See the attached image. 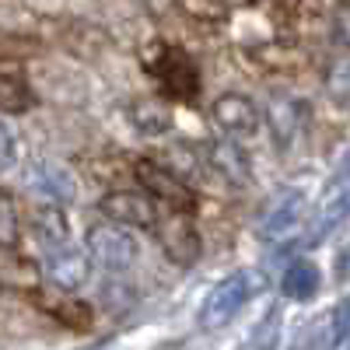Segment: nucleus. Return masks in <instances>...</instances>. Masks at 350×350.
<instances>
[{
	"label": "nucleus",
	"mask_w": 350,
	"mask_h": 350,
	"mask_svg": "<svg viewBox=\"0 0 350 350\" xmlns=\"http://www.w3.org/2000/svg\"><path fill=\"white\" fill-rule=\"evenodd\" d=\"M214 123L221 133H228V140H242V137H252L259 130L262 116H259L252 98L231 92V95H221L214 102Z\"/></svg>",
	"instance_id": "obj_7"
},
{
	"label": "nucleus",
	"mask_w": 350,
	"mask_h": 350,
	"mask_svg": "<svg viewBox=\"0 0 350 350\" xmlns=\"http://www.w3.org/2000/svg\"><path fill=\"white\" fill-rule=\"evenodd\" d=\"M133 123H137L144 133H165V130L172 126V116H168V109L158 105V102H140V105L133 109Z\"/></svg>",
	"instance_id": "obj_16"
},
{
	"label": "nucleus",
	"mask_w": 350,
	"mask_h": 350,
	"mask_svg": "<svg viewBox=\"0 0 350 350\" xmlns=\"http://www.w3.org/2000/svg\"><path fill=\"white\" fill-rule=\"evenodd\" d=\"M32 231L46 249H64L67 245V217H64L60 207H53V203H46V207H39L32 214Z\"/></svg>",
	"instance_id": "obj_14"
},
{
	"label": "nucleus",
	"mask_w": 350,
	"mask_h": 350,
	"mask_svg": "<svg viewBox=\"0 0 350 350\" xmlns=\"http://www.w3.org/2000/svg\"><path fill=\"white\" fill-rule=\"evenodd\" d=\"M301 214H305L301 193H284L277 207H270L267 217H262V239H270L277 245L287 242V239H295L301 231Z\"/></svg>",
	"instance_id": "obj_8"
},
{
	"label": "nucleus",
	"mask_w": 350,
	"mask_h": 350,
	"mask_svg": "<svg viewBox=\"0 0 350 350\" xmlns=\"http://www.w3.org/2000/svg\"><path fill=\"white\" fill-rule=\"evenodd\" d=\"M305 116H308V105L291 98V95H277L270 102V130L280 144H295L305 130Z\"/></svg>",
	"instance_id": "obj_10"
},
{
	"label": "nucleus",
	"mask_w": 350,
	"mask_h": 350,
	"mask_svg": "<svg viewBox=\"0 0 350 350\" xmlns=\"http://www.w3.org/2000/svg\"><path fill=\"white\" fill-rule=\"evenodd\" d=\"M211 165L217 168V175H224L228 183H249V154L239 148L235 140H217L211 148Z\"/></svg>",
	"instance_id": "obj_13"
},
{
	"label": "nucleus",
	"mask_w": 350,
	"mask_h": 350,
	"mask_svg": "<svg viewBox=\"0 0 350 350\" xmlns=\"http://www.w3.org/2000/svg\"><path fill=\"white\" fill-rule=\"evenodd\" d=\"M28 105H32L28 84L14 74H0V112H21Z\"/></svg>",
	"instance_id": "obj_15"
},
{
	"label": "nucleus",
	"mask_w": 350,
	"mask_h": 350,
	"mask_svg": "<svg viewBox=\"0 0 350 350\" xmlns=\"http://www.w3.org/2000/svg\"><path fill=\"white\" fill-rule=\"evenodd\" d=\"M267 287L259 270H235L228 273L224 280H217V287L207 291V298L200 305V326L203 329H221L235 319L259 291Z\"/></svg>",
	"instance_id": "obj_1"
},
{
	"label": "nucleus",
	"mask_w": 350,
	"mask_h": 350,
	"mask_svg": "<svg viewBox=\"0 0 350 350\" xmlns=\"http://www.w3.org/2000/svg\"><path fill=\"white\" fill-rule=\"evenodd\" d=\"M98 207H102V214L112 224H120V228H154V221L161 217L158 214V203L144 189H116V193H105Z\"/></svg>",
	"instance_id": "obj_4"
},
{
	"label": "nucleus",
	"mask_w": 350,
	"mask_h": 350,
	"mask_svg": "<svg viewBox=\"0 0 350 350\" xmlns=\"http://www.w3.org/2000/svg\"><path fill=\"white\" fill-rule=\"evenodd\" d=\"M18 242V214L8 196H0V249H11Z\"/></svg>",
	"instance_id": "obj_17"
},
{
	"label": "nucleus",
	"mask_w": 350,
	"mask_h": 350,
	"mask_svg": "<svg viewBox=\"0 0 350 350\" xmlns=\"http://www.w3.org/2000/svg\"><path fill=\"white\" fill-rule=\"evenodd\" d=\"M14 161H18V137L11 133L8 123H0V172L14 168Z\"/></svg>",
	"instance_id": "obj_18"
},
{
	"label": "nucleus",
	"mask_w": 350,
	"mask_h": 350,
	"mask_svg": "<svg viewBox=\"0 0 350 350\" xmlns=\"http://www.w3.org/2000/svg\"><path fill=\"white\" fill-rule=\"evenodd\" d=\"M56 291H81L88 284V277H92V259H88V252H77L70 245L64 249H49L42 270H39Z\"/></svg>",
	"instance_id": "obj_6"
},
{
	"label": "nucleus",
	"mask_w": 350,
	"mask_h": 350,
	"mask_svg": "<svg viewBox=\"0 0 350 350\" xmlns=\"http://www.w3.org/2000/svg\"><path fill=\"white\" fill-rule=\"evenodd\" d=\"M28 186H32L42 200H49L53 207L56 203H64L74 196V179H70V172L64 165H56V161H36L32 168H28Z\"/></svg>",
	"instance_id": "obj_9"
},
{
	"label": "nucleus",
	"mask_w": 350,
	"mask_h": 350,
	"mask_svg": "<svg viewBox=\"0 0 350 350\" xmlns=\"http://www.w3.org/2000/svg\"><path fill=\"white\" fill-rule=\"evenodd\" d=\"M319 287H323V273H319V267L312 259H295L287 267V273L280 277V291H284V298H291V301L315 298Z\"/></svg>",
	"instance_id": "obj_11"
},
{
	"label": "nucleus",
	"mask_w": 350,
	"mask_h": 350,
	"mask_svg": "<svg viewBox=\"0 0 350 350\" xmlns=\"http://www.w3.org/2000/svg\"><path fill=\"white\" fill-rule=\"evenodd\" d=\"M158 77H161V84L168 88L172 95H179V98H193L196 95V70H193V64L186 60L183 53H165L161 56V67H158Z\"/></svg>",
	"instance_id": "obj_12"
},
{
	"label": "nucleus",
	"mask_w": 350,
	"mask_h": 350,
	"mask_svg": "<svg viewBox=\"0 0 350 350\" xmlns=\"http://www.w3.org/2000/svg\"><path fill=\"white\" fill-rule=\"evenodd\" d=\"M140 256V245L130 231H123L120 224H95L88 231V259L98 262L109 273H126Z\"/></svg>",
	"instance_id": "obj_2"
},
{
	"label": "nucleus",
	"mask_w": 350,
	"mask_h": 350,
	"mask_svg": "<svg viewBox=\"0 0 350 350\" xmlns=\"http://www.w3.org/2000/svg\"><path fill=\"white\" fill-rule=\"evenodd\" d=\"M133 172H137V183L144 186V193H148L154 203L161 200V203H168L172 211H183V214L193 207V189H189V183L175 179V175H172L161 161L140 158V161L133 165Z\"/></svg>",
	"instance_id": "obj_3"
},
{
	"label": "nucleus",
	"mask_w": 350,
	"mask_h": 350,
	"mask_svg": "<svg viewBox=\"0 0 350 350\" xmlns=\"http://www.w3.org/2000/svg\"><path fill=\"white\" fill-rule=\"evenodd\" d=\"M154 228H158V242H161V249H165V256L172 262H179V267H193V262L200 259V235H196L189 214L172 211L168 217H158Z\"/></svg>",
	"instance_id": "obj_5"
}]
</instances>
